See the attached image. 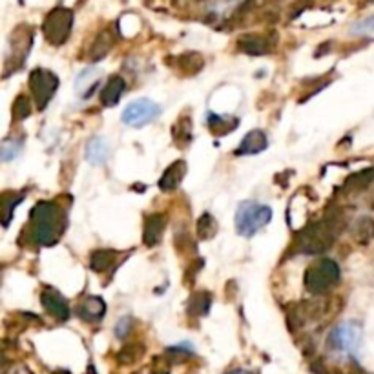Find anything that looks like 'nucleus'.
<instances>
[{"label":"nucleus","mask_w":374,"mask_h":374,"mask_svg":"<svg viewBox=\"0 0 374 374\" xmlns=\"http://www.w3.org/2000/svg\"><path fill=\"white\" fill-rule=\"evenodd\" d=\"M66 228V214L49 201H40L31 210V240L39 247H53Z\"/></svg>","instance_id":"f257e3e1"},{"label":"nucleus","mask_w":374,"mask_h":374,"mask_svg":"<svg viewBox=\"0 0 374 374\" xmlns=\"http://www.w3.org/2000/svg\"><path fill=\"white\" fill-rule=\"evenodd\" d=\"M272 219V209L256 201H245L235 212V228L245 238H252Z\"/></svg>","instance_id":"f03ea898"},{"label":"nucleus","mask_w":374,"mask_h":374,"mask_svg":"<svg viewBox=\"0 0 374 374\" xmlns=\"http://www.w3.org/2000/svg\"><path fill=\"white\" fill-rule=\"evenodd\" d=\"M339 281V267L332 259H318L305 270V288L312 294H322Z\"/></svg>","instance_id":"7ed1b4c3"},{"label":"nucleus","mask_w":374,"mask_h":374,"mask_svg":"<svg viewBox=\"0 0 374 374\" xmlns=\"http://www.w3.org/2000/svg\"><path fill=\"white\" fill-rule=\"evenodd\" d=\"M74 28V11L68 8L52 9L42 24L44 37L53 46H61L68 40Z\"/></svg>","instance_id":"20e7f679"},{"label":"nucleus","mask_w":374,"mask_h":374,"mask_svg":"<svg viewBox=\"0 0 374 374\" xmlns=\"http://www.w3.org/2000/svg\"><path fill=\"white\" fill-rule=\"evenodd\" d=\"M361 341V327L356 322L339 323L332 329L327 339L329 351L336 354H353L356 353Z\"/></svg>","instance_id":"39448f33"},{"label":"nucleus","mask_w":374,"mask_h":374,"mask_svg":"<svg viewBox=\"0 0 374 374\" xmlns=\"http://www.w3.org/2000/svg\"><path fill=\"white\" fill-rule=\"evenodd\" d=\"M59 88V77L53 71L37 68L30 74V90L31 97L37 103V108L44 110L49 105L52 97L55 95Z\"/></svg>","instance_id":"423d86ee"},{"label":"nucleus","mask_w":374,"mask_h":374,"mask_svg":"<svg viewBox=\"0 0 374 374\" xmlns=\"http://www.w3.org/2000/svg\"><path fill=\"white\" fill-rule=\"evenodd\" d=\"M161 113V106L150 99H137L124 108L121 119L127 127L143 128L156 121L157 115Z\"/></svg>","instance_id":"0eeeda50"},{"label":"nucleus","mask_w":374,"mask_h":374,"mask_svg":"<svg viewBox=\"0 0 374 374\" xmlns=\"http://www.w3.org/2000/svg\"><path fill=\"white\" fill-rule=\"evenodd\" d=\"M332 241H334V230L329 226V223H316V225L309 226L301 235L300 247L303 252L314 254L331 247Z\"/></svg>","instance_id":"6e6552de"},{"label":"nucleus","mask_w":374,"mask_h":374,"mask_svg":"<svg viewBox=\"0 0 374 374\" xmlns=\"http://www.w3.org/2000/svg\"><path fill=\"white\" fill-rule=\"evenodd\" d=\"M13 39L9 42V52L6 55V68L9 66V62L13 61V59H18V62H24L26 59L28 52H31V40H33V31L31 28H18L17 31H13Z\"/></svg>","instance_id":"1a4fd4ad"},{"label":"nucleus","mask_w":374,"mask_h":374,"mask_svg":"<svg viewBox=\"0 0 374 374\" xmlns=\"http://www.w3.org/2000/svg\"><path fill=\"white\" fill-rule=\"evenodd\" d=\"M40 303L53 318H57L59 322H66L70 318V307H68V301L64 300L62 294L55 291V288H44L42 294H40Z\"/></svg>","instance_id":"9d476101"},{"label":"nucleus","mask_w":374,"mask_h":374,"mask_svg":"<svg viewBox=\"0 0 374 374\" xmlns=\"http://www.w3.org/2000/svg\"><path fill=\"white\" fill-rule=\"evenodd\" d=\"M269 139L263 130H252L248 132L243 137V141L240 143V148L235 150V156H254L259 153L267 148Z\"/></svg>","instance_id":"9b49d317"},{"label":"nucleus","mask_w":374,"mask_h":374,"mask_svg":"<svg viewBox=\"0 0 374 374\" xmlns=\"http://www.w3.org/2000/svg\"><path fill=\"white\" fill-rule=\"evenodd\" d=\"M185 174H187V163L185 161H175L165 170V174L159 179V188L163 192H174L177 190V187L183 181Z\"/></svg>","instance_id":"f8f14e48"},{"label":"nucleus","mask_w":374,"mask_h":374,"mask_svg":"<svg viewBox=\"0 0 374 374\" xmlns=\"http://www.w3.org/2000/svg\"><path fill=\"white\" fill-rule=\"evenodd\" d=\"M163 230H165V216H161V214L148 216L146 221H144V245H146V247H157L159 241L163 240Z\"/></svg>","instance_id":"ddd939ff"},{"label":"nucleus","mask_w":374,"mask_h":374,"mask_svg":"<svg viewBox=\"0 0 374 374\" xmlns=\"http://www.w3.org/2000/svg\"><path fill=\"white\" fill-rule=\"evenodd\" d=\"M124 88H127L124 78L119 77V75H112V77L106 81L105 88L100 90V103H103V106L117 105L121 95L124 93Z\"/></svg>","instance_id":"4468645a"},{"label":"nucleus","mask_w":374,"mask_h":374,"mask_svg":"<svg viewBox=\"0 0 374 374\" xmlns=\"http://www.w3.org/2000/svg\"><path fill=\"white\" fill-rule=\"evenodd\" d=\"M106 314V303L103 298L90 296L83 301V305L78 307V316L84 322H100L103 316Z\"/></svg>","instance_id":"2eb2a0df"},{"label":"nucleus","mask_w":374,"mask_h":374,"mask_svg":"<svg viewBox=\"0 0 374 374\" xmlns=\"http://www.w3.org/2000/svg\"><path fill=\"white\" fill-rule=\"evenodd\" d=\"M108 157H110V146L103 137L95 135V137H92V139L88 141L86 159L92 163V165L95 166L105 165V163L108 161Z\"/></svg>","instance_id":"dca6fc26"},{"label":"nucleus","mask_w":374,"mask_h":374,"mask_svg":"<svg viewBox=\"0 0 374 374\" xmlns=\"http://www.w3.org/2000/svg\"><path fill=\"white\" fill-rule=\"evenodd\" d=\"M100 81V71L97 68H90V70H84L83 74L77 77V83H75V90L81 97H90L92 92L97 88Z\"/></svg>","instance_id":"f3484780"},{"label":"nucleus","mask_w":374,"mask_h":374,"mask_svg":"<svg viewBox=\"0 0 374 374\" xmlns=\"http://www.w3.org/2000/svg\"><path fill=\"white\" fill-rule=\"evenodd\" d=\"M238 44H240V48L243 49L245 53H248V55H262V53H267L270 49V42L267 40V37L256 35V33L241 37V39L238 40Z\"/></svg>","instance_id":"a211bd4d"},{"label":"nucleus","mask_w":374,"mask_h":374,"mask_svg":"<svg viewBox=\"0 0 374 374\" xmlns=\"http://www.w3.org/2000/svg\"><path fill=\"white\" fill-rule=\"evenodd\" d=\"M115 259H117V252L115 250H97V252L92 254L90 265L97 272H106L115 263Z\"/></svg>","instance_id":"6ab92c4d"},{"label":"nucleus","mask_w":374,"mask_h":374,"mask_svg":"<svg viewBox=\"0 0 374 374\" xmlns=\"http://www.w3.org/2000/svg\"><path fill=\"white\" fill-rule=\"evenodd\" d=\"M210 294L206 292H197L188 300V314L192 316H205L210 309Z\"/></svg>","instance_id":"aec40b11"},{"label":"nucleus","mask_w":374,"mask_h":374,"mask_svg":"<svg viewBox=\"0 0 374 374\" xmlns=\"http://www.w3.org/2000/svg\"><path fill=\"white\" fill-rule=\"evenodd\" d=\"M206 122H209V128L214 134H228L238 124L235 119L225 117V115H216V113H209Z\"/></svg>","instance_id":"412c9836"},{"label":"nucleus","mask_w":374,"mask_h":374,"mask_svg":"<svg viewBox=\"0 0 374 374\" xmlns=\"http://www.w3.org/2000/svg\"><path fill=\"white\" fill-rule=\"evenodd\" d=\"M22 199H24L22 194H8V192H6L4 196H2L0 209H2V223H4V226L9 225V219H11L13 209H17V206L21 205Z\"/></svg>","instance_id":"4be33fe9"},{"label":"nucleus","mask_w":374,"mask_h":374,"mask_svg":"<svg viewBox=\"0 0 374 374\" xmlns=\"http://www.w3.org/2000/svg\"><path fill=\"white\" fill-rule=\"evenodd\" d=\"M197 232H199L201 240H212L216 232H218V221L212 214H203L197 221Z\"/></svg>","instance_id":"5701e85b"},{"label":"nucleus","mask_w":374,"mask_h":374,"mask_svg":"<svg viewBox=\"0 0 374 374\" xmlns=\"http://www.w3.org/2000/svg\"><path fill=\"white\" fill-rule=\"evenodd\" d=\"M174 139L177 141L179 146H185L192 139V117H181L174 124Z\"/></svg>","instance_id":"b1692460"},{"label":"nucleus","mask_w":374,"mask_h":374,"mask_svg":"<svg viewBox=\"0 0 374 374\" xmlns=\"http://www.w3.org/2000/svg\"><path fill=\"white\" fill-rule=\"evenodd\" d=\"M351 33L358 37H366V39H374V15L373 17L356 22V24H353Z\"/></svg>","instance_id":"393cba45"},{"label":"nucleus","mask_w":374,"mask_h":374,"mask_svg":"<svg viewBox=\"0 0 374 374\" xmlns=\"http://www.w3.org/2000/svg\"><path fill=\"white\" fill-rule=\"evenodd\" d=\"M21 150H22L21 139H6L4 143H2V150H0V153H2V159H4V161H11V159H15V157L21 153Z\"/></svg>","instance_id":"a878e982"},{"label":"nucleus","mask_w":374,"mask_h":374,"mask_svg":"<svg viewBox=\"0 0 374 374\" xmlns=\"http://www.w3.org/2000/svg\"><path fill=\"white\" fill-rule=\"evenodd\" d=\"M13 115L15 119L22 121V119H26L31 115V103L26 95H18L17 100H15L13 105Z\"/></svg>","instance_id":"bb28decb"},{"label":"nucleus","mask_w":374,"mask_h":374,"mask_svg":"<svg viewBox=\"0 0 374 374\" xmlns=\"http://www.w3.org/2000/svg\"><path fill=\"white\" fill-rule=\"evenodd\" d=\"M130 329H132V318L130 316H124V318L115 325V336H117L119 339H122L128 332H130Z\"/></svg>","instance_id":"cd10ccee"},{"label":"nucleus","mask_w":374,"mask_h":374,"mask_svg":"<svg viewBox=\"0 0 374 374\" xmlns=\"http://www.w3.org/2000/svg\"><path fill=\"white\" fill-rule=\"evenodd\" d=\"M226 374H247V373H243V370H232V373H226Z\"/></svg>","instance_id":"c85d7f7f"},{"label":"nucleus","mask_w":374,"mask_h":374,"mask_svg":"<svg viewBox=\"0 0 374 374\" xmlns=\"http://www.w3.org/2000/svg\"><path fill=\"white\" fill-rule=\"evenodd\" d=\"M153 374H168V373H166V370H156Z\"/></svg>","instance_id":"c756f323"}]
</instances>
